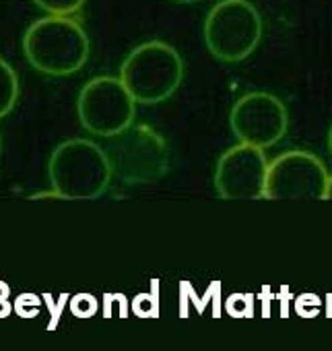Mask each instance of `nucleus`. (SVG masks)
Wrapping results in <instances>:
<instances>
[{
	"mask_svg": "<svg viewBox=\"0 0 332 351\" xmlns=\"http://www.w3.org/2000/svg\"><path fill=\"white\" fill-rule=\"evenodd\" d=\"M0 149H3V134H0Z\"/></svg>",
	"mask_w": 332,
	"mask_h": 351,
	"instance_id": "nucleus-18",
	"label": "nucleus"
},
{
	"mask_svg": "<svg viewBox=\"0 0 332 351\" xmlns=\"http://www.w3.org/2000/svg\"><path fill=\"white\" fill-rule=\"evenodd\" d=\"M19 97V79L15 69L0 58V118H5L13 112Z\"/></svg>",
	"mask_w": 332,
	"mask_h": 351,
	"instance_id": "nucleus-10",
	"label": "nucleus"
},
{
	"mask_svg": "<svg viewBox=\"0 0 332 351\" xmlns=\"http://www.w3.org/2000/svg\"><path fill=\"white\" fill-rule=\"evenodd\" d=\"M34 3L48 15L68 17L85 5V0H34Z\"/></svg>",
	"mask_w": 332,
	"mask_h": 351,
	"instance_id": "nucleus-11",
	"label": "nucleus"
},
{
	"mask_svg": "<svg viewBox=\"0 0 332 351\" xmlns=\"http://www.w3.org/2000/svg\"><path fill=\"white\" fill-rule=\"evenodd\" d=\"M120 81L136 104L153 106L170 99L184 81L180 52L159 40L136 46L120 66Z\"/></svg>",
	"mask_w": 332,
	"mask_h": 351,
	"instance_id": "nucleus-3",
	"label": "nucleus"
},
{
	"mask_svg": "<svg viewBox=\"0 0 332 351\" xmlns=\"http://www.w3.org/2000/svg\"><path fill=\"white\" fill-rule=\"evenodd\" d=\"M48 176L54 195L71 201L99 199L114 178L107 151L89 138L62 141L50 155Z\"/></svg>",
	"mask_w": 332,
	"mask_h": 351,
	"instance_id": "nucleus-1",
	"label": "nucleus"
},
{
	"mask_svg": "<svg viewBox=\"0 0 332 351\" xmlns=\"http://www.w3.org/2000/svg\"><path fill=\"white\" fill-rule=\"evenodd\" d=\"M246 300H248V298L233 295V298L229 300V304H227L229 312H231V314H248V312H252V304H244Z\"/></svg>",
	"mask_w": 332,
	"mask_h": 351,
	"instance_id": "nucleus-13",
	"label": "nucleus"
},
{
	"mask_svg": "<svg viewBox=\"0 0 332 351\" xmlns=\"http://www.w3.org/2000/svg\"><path fill=\"white\" fill-rule=\"evenodd\" d=\"M79 122L95 136L112 138L134 124L136 101L116 77H95L77 97Z\"/></svg>",
	"mask_w": 332,
	"mask_h": 351,
	"instance_id": "nucleus-6",
	"label": "nucleus"
},
{
	"mask_svg": "<svg viewBox=\"0 0 332 351\" xmlns=\"http://www.w3.org/2000/svg\"><path fill=\"white\" fill-rule=\"evenodd\" d=\"M229 126L240 143L264 151L287 134L289 112L277 95L250 91L233 104L229 112Z\"/></svg>",
	"mask_w": 332,
	"mask_h": 351,
	"instance_id": "nucleus-8",
	"label": "nucleus"
},
{
	"mask_svg": "<svg viewBox=\"0 0 332 351\" xmlns=\"http://www.w3.org/2000/svg\"><path fill=\"white\" fill-rule=\"evenodd\" d=\"M328 171L320 157L309 151H287L268 161L264 199L268 201H311L324 199Z\"/></svg>",
	"mask_w": 332,
	"mask_h": 351,
	"instance_id": "nucleus-7",
	"label": "nucleus"
},
{
	"mask_svg": "<svg viewBox=\"0 0 332 351\" xmlns=\"http://www.w3.org/2000/svg\"><path fill=\"white\" fill-rule=\"evenodd\" d=\"M95 308H97V304H95V300L91 295H83L81 293V295H77L73 300V312L77 316H91L95 312Z\"/></svg>",
	"mask_w": 332,
	"mask_h": 351,
	"instance_id": "nucleus-12",
	"label": "nucleus"
},
{
	"mask_svg": "<svg viewBox=\"0 0 332 351\" xmlns=\"http://www.w3.org/2000/svg\"><path fill=\"white\" fill-rule=\"evenodd\" d=\"M328 201H332V176H328V186H326V197Z\"/></svg>",
	"mask_w": 332,
	"mask_h": 351,
	"instance_id": "nucleus-15",
	"label": "nucleus"
},
{
	"mask_svg": "<svg viewBox=\"0 0 332 351\" xmlns=\"http://www.w3.org/2000/svg\"><path fill=\"white\" fill-rule=\"evenodd\" d=\"M89 50L87 32L71 17H44L31 23L23 36V54L27 62L50 77L79 73L89 58Z\"/></svg>",
	"mask_w": 332,
	"mask_h": 351,
	"instance_id": "nucleus-2",
	"label": "nucleus"
},
{
	"mask_svg": "<svg viewBox=\"0 0 332 351\" xmlns=\"http://www.w3.org/2000/svg\"><path fill=\"white\" fill-rule=\"evenodd\" d=\"M134 310L140 314V316H146V314H157L155 310V304H151L149 295H138L136 302H134Z\"/></svg>",
	"mask_w": 332,
	"mask_h": 351,
	"instance_id": "nucleus-14",
	"label": "nucleus"
},
{
	"mask_svg": "<svg viewBox=\"0 0 332 351\" xmlns=\"http://www.w3.org/2000/svg\"><path fill=\"white\" fill-rule=\"evenodd\" d=\"M262 17L250 0H221L205 19V44L221 62L246 60L262 40Z\"/></svg>",
	"mask_w": 332,
	"mask_h": 351,
	"instance_id": "nucleus-5",
	"label": "nucleus"
},
{
	"mask_svg": "<svg viewBox=\"0 0 332 351\" xmlns=\"http://www.w3.org/2000/svg\"><path fill=\"white\" fill-rule=\"evenodd\" d=\"M266 171L268 161L264 151L240 143L219 157L215 189L225 201H258L264 199Z\"/></svg>",
	"mask_w": 332,
	"mask_h": 351,
	"instance_id": "nucleus-9",
	"label": "nucleus"
},
{
	"mask_svg": "<svg viewBox=\"0 0 332 351\" xmlns=\"http://www.w3.org/2000/svg\"><path fill=\"white\" fill-rule=\"evenodd\" d=\"M112 138L107 157L112 173L122 184L134 186L157 182L170 171V145L155 128L146 124H130Z\"/></svg>",
	"mask_w": 332,
	"mask_h": 351,
	"instance_id": "nucleus-4",
	"label": "nucleus"
},
{
	"mask_svg": "<svg viewBox=\"0 0 332 351\" xmlns=\"http://www.w3.org/2000/svg\"><path fill=\"white\" fill-rule=\"evenodd\" d=\"M174 3H180V5H192V3H199V0H174Z\"/></svg>",
	"mask_w": 332,
	"mask_h": 351,
	"instance_id": "nucleus-17",
	"label": "nucleus"
},
{
	"mask_svg": "<svg viewBox=\"0 0 332 351\" xmlns=\"http://www.w3.org/2000/svg\"><path fill=\"white\" fill-rule=\"evenodd\" d=\"M328 149H330V153H332V126H330V130H328Z\"/></svg>",
	"mask_w": 332,
	"mask_h": 351,
	"instance_id": "nucleus-16",
	"label": "nucleus"
}]
</instances>
